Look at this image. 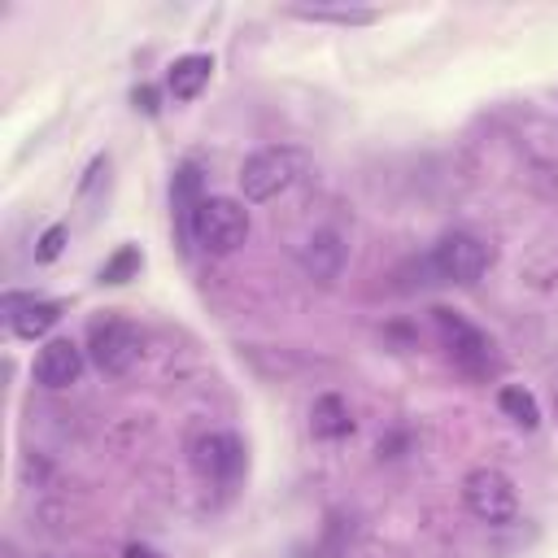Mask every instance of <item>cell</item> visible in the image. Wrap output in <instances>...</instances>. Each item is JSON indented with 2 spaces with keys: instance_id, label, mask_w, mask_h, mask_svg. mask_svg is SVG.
<instances>
[{
  "instance_id": "6da1fadb",
  "label": "cell",
  "mask_w": 558,
  "mask_h": 558,
  "mask_svg": "<svg viewBox=\"0 0 558 558\" xmlns=\"http://www.w3.org/2000/svg\"><path fill=\"white\" fill-rule=\"evenodd\" d=\"M310 170V157L301 148H257L253 157H244L240 166V192L244 201H275L279 192H288L301 174Z\"/></svg>"
},
{
  "instance_id": "e0dca14e",
  "label": "cell",
  "mask_w": 558,
  "mask_h": 558,
  "mask_svg": "<svg viewBox=\"0 0 558 558\" xmlns=\"http://www.w3.org/2000/svg\"><path fill=\"white\" fill-rule=\"evenodd\" d=\"M61 244H65V227L57 222V227H48V231L39 235V248H35V262H52V257L61 253Z\"/></svg>"
},
{
  "instance_id": "5bb4252c",
  "label": "cell",
  "mask_w": 558,
  "mask_h": 558,
  "mask_svg": "<svg viewBox=\"0 0 558 558\" xmlns=\"http://www.w3.org/2000/svg\"><path fill=\"white\" fill-rule=\"evenodd\" d=\"M497 405H501V414L510 418V423H519V427H536L541 423V405H536V397L527 392V388H519V384H506L501 392H497Z\"/></svg>"
},
{
  "instance_id": "7a4b0ae2",
  "label": "cell",
  "mask_w": 558,
  "mask_h": 558,
  "mask_svg": "<svg viewBox=\"0 0 558 558\" xmlns=\"http://www.w3.org/2000/svg\"><path fill=\"white\" fill-rule=\"evenodd\" d=\"M192 240L218 257L235 253L248 240V209L231 196H205L196 209V222H192Z\"/></svg>"
},
{
  "instance_id": "ac0fdd59",
  "label": "cell",
  "mask_w": 558,
  "mask_h": 558,
  "mask_svg": "<svg viewBox=\"0 0 558 558\" xmlns=\"http://www.w3.org/2000/svg\"><path fill=\"white\" fill-rule=\"evenodd\" d=\"M135 109L157 113V92H153V87H135Z\"/></svg>"
},
{
  "instance_id": "2e32d148",
  "label": "cell",
  "mask_w": 558,
  "mask_h": 558,
  "mask_svg": "<svg viewBox=\"0 0 558 558\" xmlns=\"http://www.w3.org/2000/svg\"><path fill=\"white\" fill-rule=\"evenodd\" d=\"M140 262H144V257H140V248H131V244H126V248H118V253L100 266V283H126V279L140 270Z\"/></svg>"
},
{
  "instance_id": "9a60e30c",
  "label": "cell",
  "mask_w": 558,
  "mask_h": 558,
  "mask_svg": "<svg viewBox=\"0 0 558 558\" xmlns=\"http://www.w3.org/2000/svg\"><path fill=\"white\" fill-rule=\"evenodd\" d=\"M292 17H305V22H340V26H362V22H375L379 13L375 9H327V4H314V9H288Z\"/></svg>"
},
{
  "instance_id": "7c38bea8",
  "label": "cell",
  "mask_w": 558,
  "mask_h": 558,
  "mask_svg": "<svg viewBox=\"0 0 558 558\" xmlns=\"http://www.w3.org/2000/svg\"><path fill=\"white\" fill-rule=\"evenodd\" d=\"M340 262H344V244H340L336 231H318V235L305 244V253H301V266H305L314 279H323V283L340 275Z\"/></svg>"
},
{
  "instance_id": "3957f363",
  "label": "cell",
  "mask_w": 558,
  "mask_h": 558,
  "mask_svg": "<svg viewBox=\"0 0 558 558\" xmlns=\"http://www.w3.org/2000/svg\"><path fill=\"white\" fill-rule=\"evenodd\" d=\"M462 501H466V510H471L480 523H493V527L519 519V493H514L510 475L497 471V466H475V471L462 480Z\"/></svg>"
},
{
  "instance_id": "4fadbf2b",
  "label": "cell",
  "mask_w": 558,
  "mask_h": 558,
  "mask_svg": "<svg viewBox=\"0 0 558 558\" xmlns=\"http://www.w3.org/2000/svg\"><path fill=\"white\" fill-rule=\"evenodd\" d=\"M310 432H314L318 440H340V436H349V432H353L349 405H344L336 392H323V397L314 401V410H310Z\"/></svg>"
},
{
  "instance_id": "9c48e42d",
  "label": "cell",
  "mask_w": 558,
  "mask_h": 558,
  "mask_svg": "<svg viewBox=\"0 0 558 558\" xmlns=\"http://www.w3.org/2000/svg\"><path fill=\"white\" fill-rule=\"evenodd\" d=\"M57 318H61V305L57 301H35V296H17V292L4 296V323L22 340H39L44 331L57 327Z\"/></svg>"
},
{
  "instance_id": "277c9868",
  "label": "cell",
  "mask_w": 558,
  "mask_h": 558,
  "mask_svg": "<svg viewBox=\"0 0 558 558\" xmlns=\"http://www.w3.org/2000/svg\"><path fill=\"white\" fill-rule=\"evenodd\" d=\"M432 270L445 283H475L488 270V244L471 231H449L432 248Z\"/></svg>"
},
{
  "instance_id": "ba28073f",
  "label": "cell",
  "mask_w": 558,
  "mask_h": 558,
  "mask_svg": "<svg viewBox=\"0 0 558 558\" xmlns=\"http://www.w3.org/2000/svg\"><path fill=\"white\" fill-rule=\"evenodd\" d=\"M78 375H83V349H78L74 340L57 336V340H48V344L39 349V357H35V379H39L44 388H70V384H78Z\"/></svg>"
},
{
  "instance_id": "30bf717a",
  "label": "cell",
  "mask_w": 558,
  "mask_h": 558,
  "mask_svg": "<svg viewBox=\"0 0 558 558\" xmlns=\"http://www.w3.org/2000/svg\"><path fill=\"white\" fill-rule=\"evenodd\" d=\"M209 74H214V57H209V52H187V57H179V61L170 65L166 87H170L174 100H196V96L205 92Z\"/></svg>"
},
{
  "instance_id": "8fae6325",
  "label": "cell",
  "mask_w": 558,
  "mask_h": 558,
  "mask_svg": "<svg viewBox=\"0 0 558 558\" xmlns=\"http://www.w3.org/2000/svg\"><path fill=\"white\" fill-rule=\"evenodd\" d=\"M170 201H174V218H179V235L192 240V222H196V209H201V170L196 166H179L174 183H170Z\"/></svg>"
},
{
  "instance_id": "d6986e66",
  "label": "cell",
  "mask_w": 558,
  "mask_h": 558,
  "mask_svg": "<svg viewBox=\"0 0 558 558\" xmlns=\"http://www.w3.org/2000/svg\"><path fill=\"white\" fill-rule=\"evenodd\" d=\"M122 558H161L157 549H148V545H126L122 549Z\"/></svg>"
},
{
  "instance_id": "8992f818",
  "label": "cell",
  "mask_w": 558,
  "mask_h": 558,
  "mask_svg": "<svg viewBox=\"0 0 558 558\" xmlns=\"http://www.w3.org/2000/svg\"><path fill=\"white\" fill-rule=\"evenodd\" d=\"M87 353L105 375H126L140 362V331L126 318H105L87 336Z\"/></svg>"
},
{
  "instance_id": "5b68a950",
  "label": "cell",
  "mask_w": 558,
  "mask_h": 558,
  "mask_svg": "<svg viewBox=\"0 0 558 558\" xmlns=\"http://www.w3.org/2000/svg\"><path fill=\"white\" fill-rule=\"evenodd\" d=\"M432 318H436V331H440L449 357H453L462 371H471V375H488V371H493V344H488V336H484L480 327H471V323H466L462 314H453V310H432Z\"/></svg>"
},
{
  "instance_id": "52a82bcc",
  "label": "cell",
  "mask_w": 558,
  "mask_h": 558,
  "mask_svg": "<svg viewBox=\"0 0 558 558\" xmlns=\"http://www.w3.org/2000/svg\"><path fill=\"white\" fill-rule=\"evenodd\" d=\"M192 466L205 475V480H218V484H231L244 466V445L231 436V432H209V436H196L192 445Z\"/></svg>"
}]
</instances>
